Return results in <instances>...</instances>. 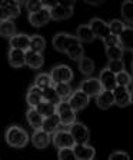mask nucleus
I'll list each match as a JSON object with an SVG mask.
<instances>
[{
    "label": "nucleus",
    "instance_id": "obj_21",
    "mask_svg": "<svg viewBox=\"0 0 133 160\" xmlns=\"http://www.w3.org/2000/svg\"><path fill=\"white\" fill-rule=\"evenodd\" d=\"M59 126H60V120L57 117V114H52L49 117H44L43 119V123H42V130L44 133L47 134H53L54 132L59 130Z\"/></svg>",
    "mask_w": 133,
    "mask_h": 160
},
{
    "label": "nucleus",
    "instance_id": "obj_31",
    "mask_svg": "<svg viewBox=\"0 0 133 160\" xmlns=\"http://www.w3.org/2000/svg\"><path fill=\"white\" fill-rule=\"evenodd\" d=\"M122 17L127 23V26H132L133 23V2L132 0H126L123 4H122Z\"/></svg>",
    "mask_w": 133,
    "mask_h": 160
},
{
    "label": "nucleus",
    "instance_id": "obj_40",
    "mask_svg": "<svg viewBox=\"0 0 133 160\" xmlns=\"http://www.w3.org/2000/svg\"><path fill=\"white\" fill-rule=\"evenodd\" d=\"M57 156H59V160H77L73 153V149H60L57 152Z\"/></svg>",
    "mask_w": 133,
    "mask_h": 160
},
{
    "label": "nucleus",
    "instance_id": "obj_27",
    "mask_svg": "<svg viewBox=\"0 0 133 160\" xmlns=\"http://www.w3.org/2000/svg\"><path fill=\"white\" fill-rule=\"evenodd\" d=\"M46 49V40L43 36L40 34H34V36H30V44H29V50L32 52H36V53H43V50Z\"/></svg>",
    "mask_w": 133,
    "mask_h": 160
},
{
    "label": "nucleus",
    "instance_id": "obj_11",
    "mask_svg": "<svg viewBox=\"0 0 133 160\" xmlns=\"http://www.w3.org/2000/svg\"><path fill=\"white\" fill-rule=\"evenodd\" d=\"M67 103H69V106L72 107V109L74 110V112H79V110H83L84 107L89 104L90 102V97L87 96V94H84L82 90H76V92H73V93L70 94L69 100H66Z\"/></svg>",
    "mask_w": 133,
    "mask_h": 160
},
{
    "label": "nucleus",
    "instance_id": "obj_2",
    "mask_svg": "<svg viewBox=\"0 0 133 160\" xmlns=\"http://www.w3.org/2000/svg\"><path fill=\"white\" fill-rule=\"evenodd\" d=\"M6 143L13 149H23L29 143V134L19 126H10L6 130Z\"/></svg>",
    "mask_w": 133,
    "mask_h": 160
},
{
    "label": "nucleus",
    "instance_id": "obj_35",
    "mask_svg": "<svg viewBox=\"0 0 133 160\" xmlns=\"http://www.w3.org/2000/svg\"><path fill=\"white\" fill-rule=\"evenodd\" d=\"M83 46H82V43H76L73 44L72 47H69V50L66 52V54L70 57L72 60H80L82 57H83Z\"/></svg>",
    "mask_w": 133,
    "mask_h": 160
},
{
    "label": "nucleus",
    "instance_id": "obj_13",
    "mask_svg": "<svg viewBox=\"0 0 133 160\" xmlns=\"http://www.w3.org/2000/svg\"><path fill=\"white\" fill-rule=\"evenodd\" d=\"M50 20H52V17H50V10L47 9V7H43V9H40L36 13L29 14V23L34 27L44 26V24L49 23Z\"/></svg>",
    "mask_w": 133,
    "mask_h": 160
},
{
    "label": "nucleus",
    "instance_id": "obj_39",
    "mask_svg": "<svg viewBox=\"0 0 133 160\" xmlns=\"http://www.w3.org/2000/svg\"><path fill=\"white\" fill-rule=\"evenodd\" d=\"M24 6H26V10L29 12V14H32V13L39 12L40 9H43L44 2H40V0H29V2L24 3Z\"/></svg>",
    "mask_w": 133,
    "mask_h": 160
},
{
    "label": "nucleus",
    "instance_id": "obj_5",
    "mask_svg": "<svg viewBox=\"0 0 133 160\" xmlns=\"http://www.w3.org/2000/svg\"><path fill=\"white\" fill-rule=\"evenodd\" d=\"M50 79H52V83H70L72 79H73V72L69 66L66 64H59V66L53 67L52 72L49 73Z\"/></svg>",
    "mask_w": 133,
    "mask_h": 160
},
{
    "label": "nucleus",
    "instance_id": "obj_20",
    "mask_svg": "<svg viewBox=\"0 0 133 160\" xmlns=\"http://www.w3.org/2000/svg\"><path fill=\"white\" fill-rule=\"evenodd\" d=\"M24 53L26 52H22V50H16V49H10L9 53H7V59H9V64L14 69H20L23 67L24 64Z\"/></svg>",
    "mask_w": 133,
    "mask_h": 160
},
{
    "label": "nucleus",
    "instance_id": "obj_22",
    "mask_svg": "<svg viewBox=\"0 0 133 160\" xmlns=\"http://www.w3.org/2000/svg\"><path fill=\"white\" fill-rule=\"evenodd\" d=\"M97 107L102 110H107L109 107L113 106V93L109 90H102L96 96Z\"/></svg>",
    "mask_w": 133,
    "mask_h": 160
},
{
    "label": "nucleus",
    "instance_id": "obj_16",
    "mask_svg": "<svg viewBox=\"0 0 133 160\" xmlns=\"http://www.w3.org/2000/svg\"><path fill=\"white\" fill-rule=\"evenodd\" d=\"M9 44H10V49L27 52L29 50V44H30V36H27L24 33L14 34V36H12L9 39Z\"/></svg>",
    "mask_w": 133,
    "mask_h": 160
},
{
    "label": "nucleus",
    "instance_id": "obj_7",
    "mask_svg": "<svg viewBox=\"0 0 133 160\" xmlns=\"http://www.w3.org/2000/svg\"><path fill=\"white\" fill-rule=\"evenodd\" d=\"M52 43H53L54 50L60 52V53H66L67 50H69V47H72L76 43H80V42L74 36H72V34L57 33L56 36L53 37V42H52Z\"/></svg>",
    "mask_w": 133,
    "mask_h": 160
},
{
    "label": "nucleus",
    "instance_id": "obj_30",
    "mask_svg": "<svg viewBox=\"0 0 133 160\" xmlns=\"http://www.w3.org/2000/svg\"><path fill=\"white\" fill-rule=\"evenodd\" d=\"M34 109H36V112L42 117H43V119H44V117H49V116H52V114L56 113V106L47 103V102H44V100H42V102H40V103L37 104Z\"/></svg>",
    "mask_w": 133,
    "mask_h": 160
},
{
    "label": "nucleus",
    "instance_id": "obj_18",
    "mask_svg": "<svg viewBox=\"0 0 133 160\" xmlns=\"http://www.w3.org/2000/svg\"><path fill=\"white\" fill-rule=\"evenodd\" d=\"M117 40H119V44L122 46V49L132 52V49H133V29H132V26L125 27L123 32L117 36Z\"/></svg>",
    "mask_w": 133,
    "mask_h": 160
},
{
    "label": "nucleus",
    "instance_id": "obj_41",
    "mask_svg": "<svg viewBox=\"0 0 133 160\" xmlns=\"http://www.w3.org/2000/svg\"><path fill=\"white\" fill-rule=\"evenodd\" d=\"M107 160H130V156L126 152H113Z\"/></svg>",
    "mask_w": 133,
    "mask_h": 160
},
{
    "label": "nucleus",
    "instance_id": "obj_26",
    "mask_svg": "<svg viewBox=\"0 0 133 160\" xmlns=\"http://www.w3.org/2000/svg\"><path fill=\"white\" fill-rule=\"evenodd\" d=\"M26 119H27V123H29L30 126L33 127L34 130L42 129V123H43V117H42L39 113H37L36 109H33V107H30V109L27 110V113H26Z\"/></svg>",
    "mask_w": 133,
    "mask_h": 160
},
{
    "label": "nucleus",
    "instance_id": "obj_17",
    "mask_svg": "<svg viewBox=\"0 0 133 160\" xmlns=\"http://www.w3.org/2000/svg\"><path fill=\"white\" fill-rule=\"evenodd\" d=\"M52 142V136L44 133L42 129L34 130V133L32 134V143L36 149H46Z\"/></svg>",
    "mask_w": 133,
    "mask_h": 160
},
{
    "label": "nucleus",
    "instance_id": "obj_4",
    "mask_svg": "<svg viewBox=\"0 0 133 160\" xmlns=\"http://www.w3.org/2000/svg\"><path fill=\"white\" fill-rule=\"evenodd\" d=\"M56 114L60 120V124H63V126H70L76 122V112L64 100H62L56 106Z\"/></svg>",
    "mask_w": 133,
    "mask_h": 160
},
{
    "label": "nucleus",
    "instance_id": "obj_9",
    "mask_svg": "<svg viewBox=\"0 0 133 160\" xmlns=\"http://www.w3.org/2000/svg\"><path fill=\"white\" fill-rule=\"evenodd\" d=\"M113 104L119 107H126L132 104V93L123 86H116L113 90Z\"/></svg>",
    "mask_w": 133,
    "mask_h": 160
},
{
    "label": "nucleus",
    "instance_id": "obj_23",
    "mask_svg": "<svg viewBox=\"0 0 133 160\" xmlns=\"http://www.w3.org/2000/svg\"><path fill=\"white\" fill-rule=\"evenodd\" d=\"M43 100V97H42V90L39 89V87H36L33 84V86H30L29 90H27V93H26V102L27 104H29L30 107H36L37 104L40 103Z\"/></svg>",
    "mask_w": 133,
    "mask_h": 160
},
{
    "label": "nucleus",
    "instance_id": "obj_33",
    "mask_svg": "<svg viewBox=\"0 0 133 160\" xmlns=\"http://www.w3.org/2000/svg\"><path fill=\"white\" fill-rule=\"evenodd\" d=\"M53 87H54L56 93L59 94V97L62 100L70 97V94L73 93V90H72V86H70V83H56V84H53Z\"/></svg>",
    "mask_w": 133,
    "mask_h": 160
},
{
    "label": "nucleus",
    "instance_id": "obj_19",
    "mask_svg": "<svg viewBox=\"0 0 133 160\" xmlns=\"http://www.w3.org/2000/svg\"><path fill=\"white\" fill-rule=\"evenodd\" d=\"M24 63H26V66H29L30 69H40L44 63L43 54L32 52V50H27L26 53H24Z\"/></svg>",
    "mask_w": 133,
    "mask_h": 160
},
{
    "label": "nucleus",
    "instance_id": "obj_34",
    "mask_svg": "<svg viewBox=\"0 0 133 160\" xmlns=\"http://www.w3.org/2000/svg\"><path fill=\"white\" fill-rule=\"evenodd\" d=\"M34 86L39 87L40 90H43L49 86H53V83H52V79H50V76L47 73H40L34 79Z\"/></svg>",
    "mask_w": 133,
    "mask_h": 160
},
{
    "label": "nucleus",
    "instance_id": "obj_14",
    "mask_svg": "<svg viewBox=\"0 0 133 160\" xmlns=\"http://www.w3.org/2000/svg\"><path fill=\"white\" fill-rule=\"evenodd\" d=\"M73 153L77 160H93L96 156V149L89 144H74Z\"/></svg>",
    "mask_w": 133,
    "mask_h": 160
},
{
    "label": "nucleus",
    "instance_id": "obj_36",
    "mask_svg": "<svg viewBox=\"0 0 133 160\" xmlns=\"http://www.w3.org/2000/svg\"><path fill=\"white\" fill-rule=\"evenodd\" d=\"M107 26H109L110 34L117 37L120 33H122V32H123V29L126 27V24H125L122 20H119V19H113L110 23H107Z\"/></svg>",
    "mask_w": 133,
    "mask_h": 160
},
{
    "label": "nucleus",
    "instance_id": "obj_6",
    "mask_svg": "<svg viewBox=\"0 0 133 160\" xmlns=\"http://www.w3.org/2000/svg\"><path fill=\"white\" fill-rule=\"evenodd\" d=\"M52 143L57 150L60 149H73L74 143L72 134L69 133V130H57L52 136Z\"/></svg>",
    "mask_w": 133,
    "mask_h": 160
},
{
    "label": "nucleus",
    "instance_id": "obj_29",
    "mask_svg": "<svg viewBox=\"0 0 133 160\" xmlns=\"http://www.w3.org/2000/svg\"><path fill=\"white\" fill-rule=\"evenodd\" d=\"M79 70H80V73L83 74V76L90 77L92 74H93V72H95L93 60L89 59V57H82V59L79 60Z\"/></svg>",
    "mask_w": 133,
    "mask_h": 160
},
{
    "label": "nucleus",
    "instance_id": "obj_12",
    "mask_svg": "<svg viewBox=\"0 0 133 160\" xmlns=\"http://www.w3.org/2000/svg\"><path fill=\"white\" fill-rule=\"evenodd\" d=\"M80 90H82L84 94H87L89 97H96L103 89H102V86H100V83H99V80H97L96 77H87L86 80H83V82H82Z\"/></svg>",
    "mask_w": 133,
    "mask_h": 160
},
{
    "label": "nucleus",
    "instance_id": "obj_1",
    "mask_svg": "<svg viewBox=\"0 0 133 160\" xmlns=\"http://www.w3.org/2000/svg\"><path fill=\"white\" fill-rule=\"evenodd\" d=\"M44 7L50 10L52 20H66L73 14L74 2H53V3H44Z\"/></svg>",
    "mask_w": 133,
    "mask_h": 160
},
{
    "label": "nucleus",
    "instance_id": "obj_37",
    "mask_svg": "<svg viewBox=\"0 0 133 160\" xmlns=\"http://www.w3.org/2000/svg\"><path fill=\"white\" fill-rule=\"evenodd\" d=\"M107 70H110L113 74H117L120 72H123L125 70V62L123 59L122 60H109V63H107Z\"/></svg>",
    "mask_w": 133,
    "mask_h": 160
},
{
    "label": "nucleus",
    "instance_id": "obj_3",
    "mask_svg": "<svg viewBox=\"0 0 133 160\" xmlns=\"http://www.w3.org/2000/svg\"><path fill=\"white\" fill-rule=\"evenodd\" d=\"M20 2L14 0H2L0 2V23L13 20L20 14Z\"/></svg>",
    "mask_w": 133,
    "mask_h": 160
},
{
    "label": "nucleus",
    "instance_id": "obj_15",
    "mask_svg": "<svg viewBox=\"0 0 133 160\" xmlns=\"http://www.w3.org/2000/svg\"><path fill=\"white\" fill-rule=\"evenodd\" d=\"M97 80H99V83L103 90L112 92V90L116 87V74H113L107 69H103L100 72V76L97 77Z\"/></svg>",
    "mask_w": 133,
    "mask_h": 160
},
{
    "label": "nucleus",
    "instance_id": "obj_24",
    "mask_svg": "<svg viewBox=\"0 0 133 160\" xmlns=\"http://www.w3.org/2000/svg\"><path fill=\"white\" fill-rule=\"evenodd\" d=\"M74 37L79 40L80 43H92L95 40V36L92 33V30H90L89 24H82V26L77 27Z\"/></svg>",
    "mask_w": 133,
    "mask_h": 160
},
{
    "label": "nucleus",
    "instance_id": "obj_10",
    "mask_svg": "<svg viewBox=\"0 0 133 160\" xmlns=\"http://www.w3.org/2000/svg\"><path fill=\"white\" fill-rule=\"evenodd\" d=\"M89 27L92 30V33H93L95 39H100V40H105L106 37L110 36V32H109V26H107L106 22H103L102 19H95L90 20L89 23Z\"/></svg>",
    "mask_w": 133,
    "mask_h": 160
},
{
    "label": "nucleus",
    "instance_id": "obj_38",
    "mask_svg": "<svg viewBox=\"0 0 133 160\" xmlns=\"http://www.w3.org/2000/svg\"><path fill=\"white\" fill-rule=\"evenodd\" d=\"M132 83V74L127 73L126 70L120 72V73L116 74V86H123L126 87L127 84Z\"/></svg>",
    "mask_w": 133,
    "mask_h": 160
},
{
    "label": "nucleus",
    "instance_id": "obj_28",
    "mask_svg": "<svg viewBox=\"0 0 133 160\" xmlns=\"http://www.w3.org/2000/svg\"><path fill=\"white\" fill-rule=\"evenodd\" d=\"M42 97H43L44 102L53 104V106H57V104L62 102V99H60L59 94L56 93V90H54L53 86H49V87L42 90Z\"/></svg>",
    "mask_w": 133,
    "mask_h": 160
},
{
    "label": "nucleus",
    "instance_id": "obj_8",
    "mask_svg": "<svg viewBox=\"0 0 133 160\" xmlns=\"http://www.w3.org/2000/svg\"><path fill=\"white\" fill-rule=\"evenodd\" d=\"M69 133L72 134V137H73L76 144H87V142H89V139H90L89 129H87L83 123H79V122H74L73 124H70Z\"/></svg>",
    "mask_w": 133,
    "mask_h": 160
},
{
    "label": "nucleus",
    "instance_id": "obj_32",
    "mask_svg": "<svg viewBox=\"0 0 133 160\" xmlns=\"http://www.w3.org/2000/svg\"><path fill=\"white\" fill-rule=\"evenodd\" d=\"M14 34H16V26H14L13 20H7V22H2L0 23V36L10 39Z\"/></svg>",
    "mask_w": 133,
    "mask_h": 160
},
{
    "label": "nucleus",
    "instance_id": "obj_25",
    "mask_svg": "<svg viewBox=\"0 0 133 160\" xmlns=\"http://www.w3.org/2000/svg\"><path fill=\"white\" fill-rule=\"evenodd\" d=\"M105 53H106V56L109 57V60H122L125 50L122 49V46H120L119 43L106 44V46H105Z\"/></svg>",
    "mask_w": 133,
    "mask_h": 160
}]
</instances>
